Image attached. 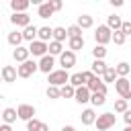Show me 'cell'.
I'll return each instance as SVG.
<instances>
[{
  "label": "cell",
  "mask_w": 131,
  "mask_h": 131,
  "mask_svg": "<svg viewBox=\"0 0 131 131\" xmlns=\"http://www.w3.org/2000/svg\"><path fill=\"white\" fill-rule=\"evenodd\" d=\"M90 90L86 88V86H80V88H76V96H74V100L78 102V104H86V102H90Z\"/></svg>",
  "instance_id": "cell-13"
},
{
  "label": "cell",
  "mask_w": 131,
  "mask_h": 131,
  "mask_svg": "<svg viewBox=\"0 0 131 131\" xmlns=\"http://www.w3.org/2000/svg\"><path fill=\"white\" fill-rule=\"evenodd\" d=\"M61 131H76V129H74L72 125H63V127H61Z\"/></svg>",
  "instance_id": "cell-45"
},
{
  "label": "cell",
  "mask_w": 131,
  "mask_h": 131,
  "mask_svg": "<svg viewBox=\"0 0 131 131\" xmlns=\"http://www.w3.org/2000/svg\"><path fill=\"white\" fill-rule=\"evenodd\" d=\"M53 6H51V2H41L39 4V10H37V14L41 16V18H49V16H53Z\"/></svg>",
  "instance_id": "cell-21"
},
{
  "label": "cell",
  "mask_w": 131,
  "mask_h": 131,
  "mask_svg": "<svg viewBox=\"0 0 131 131\" xmlns=\"http://www.w3.org/2000/svg\"><path fill=\"white\" fill-rule=\"evenodd\" d=\"M115 123H117L115 113H102V115H98V117H96L94 127H96V131H106V129L115 127Z\"/></svg>",
  "instance_id": "cell-2"
},
{
  "label": "cell",
  "mask_w": 131,
  "mask_h": 131,
  "mask_svg": "<svg viewBox=\"0 0 131 131\" xmlns=\"http://www.w3.org/2000/svg\"><path fill=\"white\" fill-rule=\"evenodd\" d=\"M29 6H31L29 0H10V8H12V12H27Z\"/></svg>",
  "instance_id": "cell-24"
},
{
  "label": "cell",
  "mask_w": 131,
  "mask_h": 131,
  "mask_svg": "<svg viewBox=\"0 0 131 131\" xmlns=\"http://www.w3.org/2000/svg\"><path fill=\"white\" fill-rule=\"evenodd\" d=\"M37 39H39V41H43V43H49V41H53V29H51V27H39Z\"/></svg>",
  "instance_id": "cell-20"
},
{
  "label": "cell",
  "mask_w": 131,
  "mask_h": 131,
  "mask_svg": "<svg viewBox=\"0 0 131 131\" xmlns=\"http://www.w3.org/2000/svg\"><path fill=\"white\" fill-rule=\"evenodd\" d=\"M37 70H39V61H35V59H27L25 63H20V66L16 68L18 78H31Z\"/></svg>",
  "instance_id": "cell-4"
},
{
  "label": "cell",
  "mask_w": 131,
  "mask_h": 131,
  "mask_svg": "<svg viewBox=\"0 0 131 131\" xmlns=\"http://www.w3.org/2000/svg\"><path fill=\"white\" fill-rule=\"evenodd\" d=\"M86 88H88V90H90L92 94H94V92L106 94V90H108V86H106V84L102 82V78H98V76H94V78H92V82H90V84H88Z\"/></svg>",
  "instance_id": "cell-11"
},
{
  "label": "cell",
  "mask_w": 131,
  "mask_h": 131,
  "mask_svg": "<svg viewBox=\"0 0 131 131\" xmlns=\"http://www.w3.org/2000/svg\"><path fill=\"white\" fill-rule=\"evenodd\" d=\"M123 131H131V125H125V129Z\"/></svg>",
  "instance_id": "cell-46"
},
{
  "label": "cell",
  "mask_w": 131,
  "mask_h": 131,
  "mask_svg": "<svg viewBox=\"0 0 131 131\" xmlns=\"http://www.w3.org/2000/svg\"><path fill=\"white\" fill-rule=\"evenodd\" d=\"M96 113H94V108H84L82 111V115H80V121H82V125H86V127H90V125H94L96 123Z\"/></svg>",
  "instance_id": "cell-14"
},
{
  "label": "cell",
  "mask_w": 131,
  "mask_h": 131,
  "mask_svg": "<svg viewBox=\"0 0 131 131\" xmlns=\"http://www.w3.org/2000/svg\"><path fill=\"white\" fill-rule=\"evenodd\" d=\"M53 66H55V57L49 55V53L39 59V72H43V74H47V76L53 72Z\"/></svg>",
  "instance_id": "cell-9"
},
{
  "label": "cell",
  "mask_w": 131,
  "mask_h": 131,
  "mask_svg": "<svg viewBox=\"0 0 131 131\" xmlns=\"http://www.w3.org/2000/svg\"><path fill=\"white\" fill-rule=\"evenodd\" d=\"M121 33H123L125 37H129V35H131V20H123V27H121Z\"/></svg>",
  "instance_id": "cell-39"
},
{
  "label": "cell",
  "mask_w": 131,
  "mask_h": 131,
  "mask_svg": "<svg viewBox=\"0 0 131 131\" xmlns=\"http://www.w3.org/2000/svg\"><path fill=\"white\" fill-rule=\"evenodd\" d=\"M106 63H104V59H94L92 61V66H90V72L94 74V76H98V78H102V74L106 72Z\"/></svg>",
  "instance_id": "cell-18"
},
{
  "label": "cell",
  "mask_w": 131,
  "mask_h": 131,
  "mask_svg": "<svg viewBox=\"0 0 131 131\" xmlns=\"http://www.w3.org/2000/svg\"><path fill=\"white\" fill-rule=\"evenodd\" d=\"M111 6H123V0H111Z\"/></svg>",
  "instance_id": "cell-44"
},
{
  "label": "cell",
  "mask_w": 131,
  "mask_h": 131,
  "mask_svg": "<svg viewBox=\"0 0 131 131\" xmlns=\"http://www.w3.org/2000/svg\"><path fill=\"white\" fill-rule=\"evenodd\" d=\"M92 55H94V59H104L106 57V47L104 45H94Z\"/></svg>",
  "instance_id": "cell-33"
},
{
  "label": "cell",
  "mask_w": 131,
  "mask_h": 131,
  "mask_svg": "<svg viewBox=\"0 0 131 131\" xmlns=\"http://www.w3.org/2000/svg\"><path fill=\"white\" fill-rule=\"evenodd\" d=\"M115 90H117V94H119L123 100H129V98H131V82H129L127 78H117Z\"/></svg>",
  "instance_id": "cell-5"
},
{
  "label": "cell",
  "mask_w": 131,
  "mask_h": 131,
  "mask_svg": "<svg viewBox=\"0 0 131 131\" xmlns=\"http://www.w3.org/2000/svg\"><path fill=\"white\" fill-rule=\"evenodd\" d=\"M76 25H78L82 31H84V29H92V27H94V18H92L90 14H80Z\"/></svg>",
  "instance_id": "cell-25"
},
{
  "label": "cell",
  "mask_w": 131,
  "mask_h": 131,
  "mask_svg": "<svg viewBox=\"0 0 131 131\" xmlns=\"http://www.w3.org/2000/svg\"><path fill=\"white\" fill-rule=\"evenodd\" d=\"M90 102H92L94 106H102V104L106 102V94H100V92H94V94H90Z\"/></svg>",
  "instance_id": "cell-32"
},
{
  "label": "cell",
  "mask_w": 131,
  "mask_h": 131,
  "mask_svg": "<svg viewBox=\"0 0 131 131\" xmlns=\"http://www.w3.org/2000/svg\"><path fill=\"white\" fill-rule=\"evenodd\" d=\"M84 47V37H72V39H68V49L70 51H78V49H82Z\"/></svg>",
  "instance_id": "cell-26"
},
{
  "label": "cell",
  "mask_w": 131,
  "mask_h": 131,
  "mask_svg": "<svg viewBox=\"0 0 131 131\" xmlns=\"http://www.w3.org/2000/svg\"><path fill=\"white\" fill-rule=\"evenodd\" d=\"M0 125H2V115H0Z\"/></svg>",
  "instance_id": "cell-48"
},
{
  "label": "cell",
  "mask_w": 131,
  "mask_h": 131,
  "mask_svg": "<svg viewBox=\"0 0 131 131\" xmlns=\"http://www.w3.org/2000/svg\"><path fill=\"white\" fill-rule=\"evenodd\" d=\"M125 111H127V100L119 98V100L115 102V113H125Z\"/></svg>",
  "instance_id": "cell-38"
},
{
  "label": "cell",
  "mask_w": 131,
  "mask_h": 131,
  "mask_svg": "<svg viewBox=\"0 0 131 131\" xmlns=\"http://www.w3.org/2000/svg\"><path fill=\"white\" fill-rule=\"evenodd\" d=\"M115 70H117V76H119V78H127V76L131 74V66H129L127 61H119V63L115 66Z\"/></svg>",
  "instance_id": "cell-28"
},
{
  "label": "cell",
  "mask_w": 131,
  "mask_h": 131,
  "mask_svg": "<svg viewBox=\"0 0 131 131\" xmlns=\"http://www.w3.org/2000/svg\"><path fill=\"white\" fill-rule=\"evenodd\" d=\"M123 121H125V125H131V111L129 108L123 113Z\"/></svg>",
  "instance_id": "cell-42"
},
{
  "label": "cell",
  "mask_w": 131,
  "mask_h": 131,
  "mask_svg": "<svg viewBox=\"0 0 131 131\" xmlns=\"http://www.w3.org/2000/svg\"><path fill=\"white\" fill-rule=\"evenodd\" d=\"M106 27L115 33V31H121V27H123V18L119 16V14H108L106 16Z\"/></svg>",
  "instance_id": "cell-15"
},
{
  "label": "cell",
  "mask_w": 131,
  "mask_h": 131,
  "mask_svg": "<svg viewBox=\"0 0 131 131\" xmlns=\"http://www.w3.org/2000/svg\"><path fill=\"white\" fill-rule=\"evenodd\" d=\"M94 41H96V45H106V43H111V41H113V31H111L106 25H98V27L94 29Z\"/></svg>",
  "instance_id": "cell-3"
},
{
  "label": "cell",
  "mask_w": 131,
  "mask_h": 131,
  "mask_svg": "<svg viewBox=\"0 0 131 131\" xmlns=\"http://www.w3.org/2000/svg\"><path fill=\"white\" fill-rule=\"evenodd\" d=\"M6 41H8V45H12V47L16 49V47H20V43H23L25 39H23V33H20V31H12V33H8Z\"/></svg>",
  "instance_id": "cell-22"
},
{
  "label": "cell",
  "mask_w": 131,
  "mask_h": 131,
  "mask_svg": "<svg viewBox=\"0 0 131 131\" xmlns=\"http://www.w3.org/2000/svg\"><path fill=\"white\" fill-rule=\"evenodd\" d=\"M10 23L14 25V27H29L31 25V16L27 14V12H12V16H10Z\"/></svg>",
  "instance_id": "cell-10"
},
{
  "label": "cell",
  "mask_w": 131,
  "mask_h": 131,
  "mask_svg": "<svg viewBox=\"0 0 131 131\" xmlns=\"http://www.w3.org/2000/svg\"><path fill=\"white\" fill-rule=\"evenodd\" d=\"M29 55H31V53H29V47H23V45L12 51V57H14L16 63H25V61L29 59Z\"/></svg>",
  "instance_id": "cell-17"
},
{
  "label": "cell",
  "mask_w": 131,
  "mask_h": 131,
  "mask_svg": "<svg viewBox=\"0 0 131 131\" xmlns=\"http://www.w3.org/2000/svg\"><path fill=\"white\" fill-rule=\"evenodd\" d=\"M16 115H18V119L20 121H31V119H35V115H37V111H35V106L33 104H27V102H23V104H18V108H16Z\"/></svg>",
  "instance_id": "cell-6"
},
{
  "label": "cell",
  "mask_w": 131,
  "mask_h": 131,
  "mask_svg": "<svg viewBox=\"0 0 131 131\" xmlns=\"http://www.w3.org/2000/svg\"><path fill=\"white\" fill-rule=\"evenodd\" d=\"M66 31H68V39H72V37H82V29H80L78 25H70Z\"/></svg>",
  "instance_id": "cell-35"
},
{
  "label": "cell",
  "mask_w": 131,
  "mask_h": 131,
  "mask_svg": "<svg viewBox=\"0 0 131 131\" xmlns=\"http://www.w3.org/2000/svg\"><path fill=\"white\" fill-rule=\"evenodd\" d=\"M59 94H61V98H74L76 96V88L72 84H66V86L59 88Z\"/></svg>",
  "instance_id": "cell-30"
},
{
  "label": "cell",
  "mask_w": 131,
  "mask_h": 131,
  "mask_svg": "<svg viewBox=\"0 0 131 131\" xmlns=\"http://www.w3.org/2000/svg\"><path fill=\"white\" fill-rule=\"evenodd\" d=\"M20 33H23V39H25V41L33 43V41H37V33H39V27H35V25H29V27H25Z\"/></svg>",
  "instance_id": "cell-16"
},
{
  "label": "cell",
  "mask_w": 131,
  "mask_h": 131,
  "mask_svg": "<svg viewBox=\"0 0 131 131\" xmlns=\"http://www.w3.org/2000/svg\"><path fill=\"white\" fill-rule=\"evenodd\" d=\"M82 76H84V86H88V84L92 82V78H94V74H92L90 70H86V72H82Z\"/></svg>",
  "instance_id": "cell-40"
},
{
  "label": "cell",
  "mask_w": 131,
  "mask_h": 131,
  "mask_svg": "<svg viewBox=\"0 0 131 131\" xmlns=\"http://www.w3.org/2000/svg\"><path fill=\"white\" fill-rule=\"evenodd\" d=\"M49 2H51V6H53V10H55V12H57V10H61V6H63V4H61V0H49Z\"/></svg>",
  "instance_id": "cell-41"
},
{
  "label": "cell",
  "mask_w": 131,
  "mask_h": 131,
  "mask_svg": "<svg viewBox=\"0 0 131 131\" xmlns=\"http://www.w3.org/2000/svg\"><path fill=\"white\" fill-rule=\"evenodd\" d=\"M45 96H47L49 100H57V98H61V94H59V88H55V86H47V90H45Z\"/></svg>",
  "instance_id": "cell-34"
},
{
  "label": "cell",
  "mask_w": 131,
  "mask_h": 131,
  "mask_svg": "<svg viewBox=\"0 0 131 131\" xmlns=\"http://www.w3.org/2000/svg\"><path fill=\"white\" fill-rule=\"evenodd\" d=\"M59 66H61V70H70V68H74L76 66V53L74 51H70V49H63V53L59 55Z\"/></svg>",
  "instance_id": "cell-8"
},
{
  "label": "cell",
  "mask_w": 131,
  "mask_h": 131,
  "mask_svg": "<svg viewBox=\"0 0 131 131\" xmlns=\"http://www.w3.org/2000/svg\"><path fill=\"white\" fill-rule=\"evenodd\" d=\"M117 78H119V76H117L115 66H108V68H106V72L102 74V82H104L106 86H108V84H115V82H117Z\"/></svg>",
  "instance_id": "cell-23"
},
{
  "label": "cell",
  "mask_w": 131,
  "mask_h": 131,
  "mask_svg": "<svg viewBox=\"0 0 131 131\" xmlns=\"http://www.w3.org/2000/svg\"><path fill=\"white\" fill-rule=\"evenodd\" d=\"M47 82H49V86L61 88V86L70 84V74H68L66 70H53V72L47 76Z\"/></svg>",
  "instance_id": "cell-1"
},
{
  "label": "cell",
  "mask_w": 131,
  "mask_h": 131,
  "mask_svg": "<svg viewBox=\"0 0 131 131\" xmlns=\"http://www.w3.org/2000/svg\"><path fill=\"white\" fill-rule=\"evenodd\" d=\"M66 39H68V31H66L63 27H55V29H53V41L63 43Z\"/></svg>",
  "instance_id": "cell-29"
},
{
  "label": "cell",
  "mask_w": 131,
  "mask_h": 131,
  "mask_svg": "<svg viewBox=\"0 0 131 131\" xmlns=\"http://www.w3.org/2000/svg\"><path fill=\"white\" fill-rule=\"evenodd\" d=\"M0 82H2V72H0Z\"/></svg>",
  "instance_id": "cell-47"
},
{
  "label": "cell",
  "mask_w": 131,
  "mask_h": 131,
  "mask_svg": "<svg viewBox=\"0 0 131 131\" xmlns=\"http://www.w3.org/2000/svg\"><path fill=\"white\" fill-rule=\"evenodd\" d=\"M41 123H43V121H39V119H31V121H27V131H37V129L41 127Z\"/></svg>",
  "instance_id": "cell-37"
},
{
  "label": "cell",
  "mask_w": 131,
  "mask_h": 131,
  "mask_svg": "<svg viewBox=\"0 0 131 131\" xmlns=\"http://www.w3.org/2000/svg\"><path fill=\"white\" fill-rule=\"evenodd\" d=\"M0 72H2V82L12 84V82H16V78H18V72H16L14 66H4Z\"/></svg>",
  "instance_id": "cell-12"
},
{
  "label": "cell",
  "mask_w": 131,
  "mask_h": 131,
  "mask_svg": "<svg viewBox=\"0 0 131 131\" xmlns=\"http://www.w3.org/2000/svg\"><path fill=\"white\" fill-rule=\"evenodd\" d=\"M47 45L49 43H43V41H33V43H29V53L33 55V57H43V55H47Z\"/></svg>",
  "instance_id": "cell-7"
},
{
  "label": "cell",
  "mask_w": 131,
  "mask_h": 131,
  "mask_svg": "<svg viewBox=\"0 0 131 131\" xmlns=\"http://www.w3.org/2000/svg\"><path fill=\"white\" fill-rule=\"evenodd\" d=\"M0 115H2V123H6V125H12V123L18 119V115H16V108H12V106L4 108Z\"/></svg>",
  "instance_id": "cell-19"
},
{
  "label": "cell",
  "mask_w": 131,
  "mask_h": 131,
  "mask_svg": "<svg viewBox=\"0 0 131 131\" xmlns=\"http://www.w3.org/2000/svg\"><path fill=\"white\" fill-rule=\"evenodd\" d=\"M47 53H49V55H53V57H55V55L59 57V55L63 53V45H61V43H57V41H49V45H47Z\"/></svg>",
  "instance_id": "cell-27"
},
{
  "label": "cell",
  "mask_w": 131,
  "mask_h": 131,
  "mask_svg": "<svg viewBox=\"0 0 131 131\" xmlns=\"http://www.w3.org/2000/svg\"><path fill=\"white\" fill-rule=\"evenodd\" d=\"M0 131H12V125H6V123H2V125H0Z\"/></svg>",
  "instance_id": "cell-43"
},
{
  "label": "cell",
  "mask_w": 131,
  "mask_h": 131,
  "mask_svg": "<svg viewBox=\"0 0 131 131\" xmlns=\"http://www.w3.org/2000/svg\"><path fill=\"white\" fill-rule=\"evenodd\" d=\"M70 84H72L74 88H80V86H84V76H82V72H76V74H72V76H70Z\"/></svg>",
  "instance_id": "cell-31"
},
{
  "label": "cell",
  "mask_w": 131,
  "mask_h": 131,
  "mask_svg": "<svg viewBox=\"0 0 131 131\" xmlns=\"http://www.w3.org/2000/svg\"><path fill=\"white\" fill-rule=\"evenodd\" d=\"M125 41H127V37H125L121 31H115V33H113V43H115V45H125Z\"/></svg>",
  "instance_id": "cell-36"
}]
</instances>
